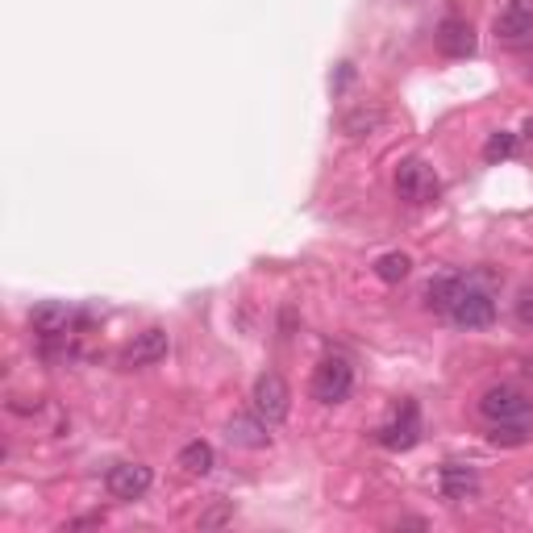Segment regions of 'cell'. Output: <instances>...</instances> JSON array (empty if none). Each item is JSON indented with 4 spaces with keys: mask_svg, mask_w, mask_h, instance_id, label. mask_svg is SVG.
<instances>
[{
    "mask_svg": "<svg viewBox=\"0 0 533 533\" xmlns=\"http://www.w3.org/2000/svg\"><path fill=\"white\" fill-rule=\"evenodd\" d=\"M429 309L442 313L446 321H454L459 329H484L496 321V300L492 292H484L475 279H463V275H442L429 284L425 292Z\"/></svg>",
    "mask_w": 533,
    "mask_h": 533,
    "instance_id": "1",
    "label": "cell"
},
{
    "mask_svg": "<svg viewBox=\"0 0 533 533\" xmlns=\"http://www.w3.org/2000/svg\"><path fill=\"white\" fill-rule=\"evenodd\" d=\"M479 417L488 425H529L533 400L513 384H492L484 396H479Z\"/></svg>",
    "mask_w": 533,
    "mask_h": 533,
    "instance_id": "2",
    "label": "cell"
},
{
    "mask_svg": "<svg viewBox=\"0 0 533 533\" xmlns=\"http://www.w3.org/2000/svg\"><path fill=\"white\" fill-rule=\"evenodd\" d=\"M396 196L409 200V205H434V200L442 196L438 171L429 167L425 159H404L396 167Z\"/></svg>",
    "mask_w": 533,
    "mask_h": 533,
    "instance_id": "3",
    "label": "cell"
},
{
    "mask_svg": "<svg viewBox=\"0 0 533 533\" xmlns=\"http://www.w3.org/2000/svg\"><path fill=\"white\" fill-rule=\"evenodd\" d=\"M317 404H342L354 392V367L342 359V354H329L313 367V384H309Z\"/></svg>",
    "mask_w": 533,
    "mask_h": 533,
    "instance_id": "4",
    "label": "cell"
},
{
    "mask_svg": "<svg viewBox=\"0 0 533 533\" xmlns=\"http://www.w3.org/2000/svg\"><path fill=\"white\" fill-rule=\"evenodd\" d=\"M250 400H255V413L267 425L288 421V413H292V388H288V379L279 371H263L255 379V392H250Z\"/></svg>",
    "mask_w": 533,
    "mask_h": 533,
    "instance_id": "5",
    "label": "cell"
},
{
    "mask_svg": "<svg viewBox=\"0 0 533 533\" xmlns=\"http://www.w3.org/2000/svg\"><path fill=\"white\" fill-rule=\"evenodd\" d=\"M375 442L384 450H413L421 442V409H417V400H404L400 409L375 429Z\"/></svg>",
    "mask_w": 533,
    "mask_h": 533,
    "instance_id": "6",
    "label": "cell"
},
{
    "mask_svg": "<svg viewBox=\"0 0 533 533\" xmlns=\"http://www.w3.org/2000/svg\"><path fill=\"white\" fill-rule=\"evenodd\" d=\"M150 484H155V471L146 463H117L105 475V488L113 500H142L150 492Z\"/></svg>",
    "mask_w": 533,
    "mask_h": 533,
    "instance_id": "7",
    "label": "cell"
},
{
    "mask_svg": "<svg viewBox=\"0 0 533 533\" xmlns=\"http://www.w3.org/2000/svg\"><path fill=\"white\" fill-rule=\"evenodd\" d=\"M171 354V338H167V329H159V325H150V329H142V334L125 346V354H121V363L130 367V371H138V367H155V363H163Z\"/></svg>",
    "mask_w": 533,
    "mask_h": 533,
    "instance_id": "8",
    "label": "cell"
},
{
    "mask_svg": "<svg viewBox=\"0 0 533 533\" xmlns=\"http://www.w3.org/2000/svg\"><path fill=\"white\" fill-rule=\"evenodd\" d=\"M496 38L509 46L533 42V0H509V5L496 13Z\"/></svg>",
    "mask_w": 533,
    "mask_h": 533,
    "instance_id": "9",
    "label": "cell"
},
{
    "mask_svg": "<svg viewBox=\"0 0 533 533\" xmlns=\"http://www.w3.org/2000/svg\"><path fill=\"white\" fill-rule=\"evenodd\" d=\"M434 42H438V50H442L446 59H467V55H475V30H471V21H463V17H446L438 25Z\"/></svg>",
    "mask_w": 533,
    "mask_h": 533,
    "instance_id": "10",
    "label": "cell"
},
{
    "mask_svg": "<svg viewBox=\"0 0 533 533\" xmlns=\"http://www.w3.org/2000/svg\"><path fill=\"white\" fill-rule=\"evenodd\" d=\"M438 484H442V496H446V500L463 504V500L479 496V471L467 467V463H442Z\"/></svg>",
    "mask_w": 533,
    "mask_h": 533,
    "instance_id": "11",
    "label": "cell"
},
{
    "mask_svg": "<svg viewBox=\"0 0 533 533\" xmlns=\"http://www.w3.org/2000/svg\"><path fill=\"white\" fill-rule=\"evenodd\" d=\"M71 321H75V313H71V304H63V300H46L30 313V329L38 338H63L71 329Z\"/></svg>",
    "mask_w": 533,
    "mask_h": 533,
    "instance_id": "12",
    "label": "cell"
},
{
    "mask_svg": "<svg viewBox=\"0 0 533 533\" xmlns=\"http://www.w3.org/2000/svg\"><path fill=\"white\" fill-rule=\"evenodd\" d=\"M267 429L271 425L259 413H238L230 425H225V438H230V446H242V450H263L271 442Z\"/></svg>",
    "mask_w": 533,
    "mask_h": 533,
    "instance_id": "13",
    "label": "cell"
},
{
    "mask_svg": "<svg viewBox=\"0 0 533 533\" xmlns=\"http://www.w3.org/2000/svg\"><path fill=\"white\" fill-rule=\"evenodd\" d=\"M180 467L188 471V475H209L213 467H217V454H213V446L209 442H188L184 450H180Z\"/></svg>",
    "mask_w": 533,
    "mask_h": 533,
    "instance_id": "14",
    "label": "cell"
},
{
    "mask_svg": "<svg viewBox=\"0 0 533 533\" xmlns=\"http://www.w3.org/2000/svg\"><path fill=\"white\" fill-rule=\"evenodd\" d=\"M409 271H413V259L404 255V250H392V255L375 259V279H384V284H400V279H409Z\"/></svg>",
    "mask_w": 533,
    "mask_h": 533,
    "instance_id": "15",
    "label": "cell"
},
{
    "mask_svg": "<svg viewBox=\"0 0 533 533\" xmlns=\"http://www.w3.org/2000/svg\"><path fill=\"white\" fill-rule=\"evenodd\" d=\"M488 438L496 446H525L529 442V425H488Z\"/></svg>",
    "mask_w": 533,
    "mask_h": 533,
    "instance_id": "16",
    "label": "cell"
},
{
    "mask_svg": "<svg viewBox=\"0 0 533 533\" xmlns=\"http://www.w3.org/2000/svg\"><path fill=\"white\" fill-rule=\"evenodd\" d=\"M513 150H517V134L500 130V134H492V138H488V146H484V159H488V163H500V159H509Z\"/></svg>",
    "mask_w": 533,
    "mask_h": 533,
    "instance_id": "17",
    "label": "cell"
},
{
    "mask_svg": "<svg viewBox=\"0 0 533 533\" xmlns=\"http://www.w3.org/2000/svg\"><path fill=\"white\" fill-rule=\"evenodd\" d=\"M513 313H517V321H521L525 329H533V284H525V288L517 292V300H513Z\"/></svg>",
    "mask_w": 533,
    "mask_h": 533,
    "instance_id": "18",
    "label": "cell"
},
{
    "mask_svg": "<svg viewBox=\"0 0 533 533\" xmlns=\"http://www.w3.org/2000/svg\"><path fill=\"white\" fill-rule=\"evenodd\" d=\"M371 125H379V109H359V113H350L346 121H342V130L346 134H363V130H371Z\"/></svg>",
    "mask_w": 533,
    "mask_h": 533,
    "instance_id": "19",
    "label": "cell"
},
{
    "mask_svg": "<svg viewBox=\"0 0 533 533\" xmlns=\"http://www.w3.org/2000/svg\"><path fill=\"white\" fill-rule=\"evenodd\" d=\"M230 517H234V509H230V504H217V509H209L205 517H200V529H217V525H225Z\"/></svg>",
    "mask_w": 533,
    "mask_h": 533,
    "instance_id": "20",
    "label": "cell"
},
{
    "mask_svg": "<svg viewBox=\"0 0 533 533\" xmlns=\"http://www.w3.org/2000/svg\"><path fill=\"white\" fill-rule=\"evenodd\" d=\"M525 138H529V142H533V121H525Z\"/></svg>",
    "mask_w": 533,
    "mask_h": 533,
    "instance_id": "21",
    "label": "cell"
}]
</instances>
